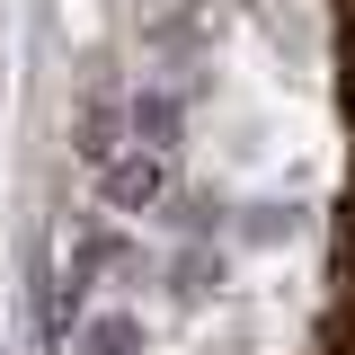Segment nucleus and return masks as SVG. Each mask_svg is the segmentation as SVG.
Here are the masks:
<instances>
[{
  "instance_id": "1",
  "label": "nucleus",
  "mask_w": 355,
  "mask_h": 355,
  "mask_svg": "<svg viewBox=\"0 0 355 355\" xmlns=\"http://www.w3.org/2000/svg\"><path fill=\"white\" fill-rule=\"evenodd\" d=\"M133 347V320H98V329H89V355H125Z\"/></svg>"
}]
</instances>
